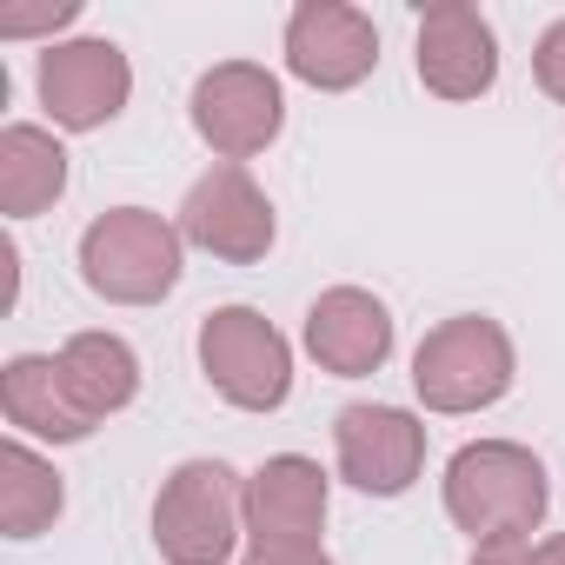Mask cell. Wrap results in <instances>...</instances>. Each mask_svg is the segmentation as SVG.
I'll use <instances>...</instances> for the list:
<instances>
[{
    "mask_svg": "<svg viewBox=\"0 0 565 565\" xmlns=\"http://www.w3.org/2000/svg\"><path fill=\"white\" fill-rule=\"evenodd\" d=\"M552 505V486H545V466L512 446V439H479V446H459L452 466H446V512L459 532H472L479 545H499V539H525Z\"/></svg>",
    "mask_w": 565,
    "mask_h": 565,
    "instance_id": "obj_1",
    "label": "cell"
},
{
    "mask_svg": "<svg viewBox=\"0 0 565 565\" xmlns=\"http://www.w3.org/2000/svg\"><path fill=\"white\" fill-rule=\"evenodd\" d=\"M81 279L114 307H153L180 287V226L147 206H114L81 233Z\"/></svg>",
    "mask_w": 565,
    "mask_h": 565,
    "instance_id": "obj_2",
    "label": "cell"
},
{
    "mask_svg": "<svg viewBox=\"0 0 565 565\" xmlns=\"http://www.w3.org/2000/svg\"><path fill=\"white\" fill-rule=\"evenodd\" d=\"M246 525V486L220 459H186L153 499V545L167 565H226Z\"/></svg>",
    "mask_w": 565,
    "mask_h": 565,
    "instance_id": "obj_3",
    "label": "cell"
},
{
    "mask_svg": "<svg viewBox=\"0 0 565 565\" xmlns=\"http://www.w3.org/2000/svg\"><path fill=\"white\" fill-rule=\"evenodd\" d=\"M413 386L433 413H479V406L505 399V386H512L505 327L486 313H459V320L433 327L413 353Z\"/></svg>",
    "mask_w": 565,
    "mask_h": 565,
    "instance_id": "obj_4",
    "label": "cell"
},
{
    "mask_svg": "<svg viewBox=\"0 0 565 565\" xmlns=\"http://www.w3.org/2000/svg\"><path fill=\"white\" fill-rule=\"evenodd\" d=\"M200 373L239 413H273L294 393V347L253 307H220L200 327Z\"/></svg>",
    "mask_w": 565,
    "mask_h": 565,
    "instance_id": "obj_5",
    "label": "cell"
},
{
    "mask_svg": "<svg viewBox=\"0 0 565 565\" xmlns=\"http://www.w3.org/2000/svg\"><path fill=\"white\" fill-rule=\"evenodd\" d=\"M279 120H287L279 81L266 67H253V61H226V67L200 74V87H193V127L226 167L266 153L279 140Z\"/></svg>",
    "mask_w": 565,
    "mask_h": 565,
    "instance_id": "obj_6",
    "label": "cell"
},
{
    "mask_svg": "<svg viewBox=\"0 0 565 565\" xmlns=\"http://www.w3.org/2000/svg\"><path fill=\"white\" fill-rule=\"evenodd\" d=\"M180 239H193L213 259L253 266L273 246V206H266V193L253 186L246 167H213L180 200Z\"/></svg>",
    "mask_w": 565,
    "mask_h": 565,
    "instance_id": "obj_7",
    "label": "cell"
},
{
    "mask_svg": "<svg viewBox=\"0 0 565 565\" xmlns=\"http://www.w3.org/2000/svg\"><path fill=\"white\" fill-rule=\"evenodd\" d=\"M287 67L320 94L360 87L380 67V28L347 0H307L287 21Z\"/></svg>",
    "mask_w": 565,
    "mask_h": 565,
    "instance_id": "obj_8",
    "label": "cell"
},
{
    "mask_svg": "<svg viewBox=\"0 0 565 565\" xmlns=\"http://www.w3.org/2000/svg\"><path fill=\"white\" fill-rule=\"evenodd\" d=\"M333 446H340V479L373 499H399L426 466V426L399 406H347L333 419Z\"/></svg>",
    "mask_w": 565,
    "mask_h": 565,
    "instance_id": "obj_9",
    "label": "cell"
},
{
    "mask_svg": "<svg viewBox=\"0 0 565 565\" xmlns=\"http://www.w3.org/2000/svg\"><path fill=\"white\" fill-rule=\"evenodd\" d=\"M134 94V67L114 41H61L41 54V100L61 127H107Z\"/></svg>",
    "mask_w": 565,
    "mask_h": 565,
    "instance_id": "obj_10",
    "label": "cell"
},
{
    "mask_svg": "<svg viewBox=\"0 0 565 565\" xmlns=\"http://www.w3.org/2000/svg\"><path fill=\"white\" fill-rule=\"evenodd\" d=\"M419 81L439 100H479L499 81V41L479 8L466 0H439L419 21Z\"/></svg>",
    "mask_w": 565,
    "mask_h": 565,
    "instance_id": "obj_11",
    "label": "cell"
},
{
    "mask_svg": "<svg viewBox=\"0 0 565 565\" xmlns=\"http://www.w3.org/2000/svg\"><path fill=\"white\" fill-rule=\"evenodd\" d=\"M327 525V472L300 452H279L246 479V532L253 545H320Z\"/></svg>",
    "mask_w": 565,
    "mask_h": 565,
    "instance_id": "obj_12",
    "label": "cell"
},
{
    "mask_svg": "<svg viewBox=\"0 0 565 565\" xmlns=\"http://www.w3.org/2000/svg\"><path fill=\"white\" fill-rule=\"evenodd\" d=\"M307 353L327 373H340V380L380 373L386 353H393V313L373 294H360V287H333L307 313Z\"/></svg>",
    "mask_w": 565,
    "mask_h": 565,
    "instance_id": "obj_13",
    "label": "cell"
},
{
    "mask_svg": "<svg viewBox=\"0 0 565 565\" xmlns=\"http://www.w3.org/2000/svg\"><path fill=\"white\" fill-rule=\"evenodd\" d=\"M0 413H8V426H21L34 439H54V446H74V439L94 433V419L74 406V393L61 380V360H47V353L8 360V373H0Z\"/></svg>",
    "mask_w": 565,
    "mask_h": 565,
    "instance_id": "obj_14",
    "label": "cell"
},
{
    "mask_svg": "<svg viewBox=\"0 0 565 565\" xmlns=\"http://www.w3.org/2000/svg\"><path fill=\"white\" fill-rule=\"evenodd\" d=\"M54 360H61V380H67L74 406H81L94 426H100L107 413L134 406V393H140V360H134V347L114 340V333H74Z\"/></svg>",
    "mask_w": 565,
    "mask_h": 565,
    "instance_id": "obj_15",
    "label": "cell"
},
{
    "mask_svg": "<svg viewBox=\"0 0 565 565\" xmlns=\"http://www.w3.org/2000/svg\"><path fill=\"white\" fill-rule=\"evenodd\" d=\"M67 193V147L47 127H8L0 134V213L34 220Z\"/></svg>",
    "mask_w": 565,
    "mask_h": 565,
    "instance_id": "obj_16",
    "label": "cell"
},
{
    "mask_svg": "<svg viewBox=\"0 0 565 565\" xmlns=\"http://www.w3.org/2000/svg\"><path fill=\"white\" fill-rule=\"evenodd\" d=\"M61 505H67L61 472H54L41 452H28L21 439L0 446V525H8V539L47 532V525L61 519Z\"/></svg>",
    "mask_w": 565,
    "mask_h": 565,
    "instance_id": "obj_17",
    "label": "cell"
},
{
    "mask_svg": "<svg viewBox=\"0 0 565 565\" xmlns=\"http://www.w3.org/2000/svg\"><path fill=\"white\" fill-rule=\"evenodd\" d=\"M532 74H539V87L565 107V21H552V28L539 34V47H532Z\"/></svg>",
    "mask_w": 565,
    "mask_h": 565,
    "instance_id": "obj_18",
    "label": "cell"
},
{
    "mask_svg": "<svg viewBox=\"0 0 565 565\" xmlns=\"http://www.w3.org/2000/svg\"><path fill=\"white\" fill-rule=\"evenodd\" d=\"M81 8L61 0V8H34V14H0V34H47V28H67Z\"/></svg>",
    "mask_w": 565,
    "mask_h": 565,
    "instance_id": "obj_19",
    "label": "cell"
},
{
    "mask_svg": "<svg viewBox=\"0 0 565 565\" xmlns=\"http://www.w3.org/2000/svg\"><path fill=\"white\" fill-rule=\"evenodd\" d=\"M239 565H333L320 545H253Z\"/></svg>",
    "mask_w": 565,
    "mask_h": 565,
    "instance_id": "obj_20",
    "label": "cell"
},
{
    "mask_svg": "<svg viewBox=\"0 0 565 565\" xmlns=\"http://www.w3.org/2000/svg\"><path fill=\"white\" fill-rule=\"evenodd\" d=\"M525 558H532L525 539H499V545H479L472 552V565H525Z\"/></svg>",
    "mask_w": 565,
    "mask_h": 565,
    "instance_id": "obj_21",
    "label": "cell"
},
{
    "mask_svg": "<svg viewBox=\"0 0 565 565\" xmlns=\"http://www.w3.org/2000/svg\"><path fill=\"white\" fill-rule=\"evenodd\" d=\"M525 565H565V532H552V539H539Z\"/></svg>",
    "mask_w": 565,
    "mask_h": 565,
    "instance_id": "obj_22",
    "label": "cell"
}]
</instances>
